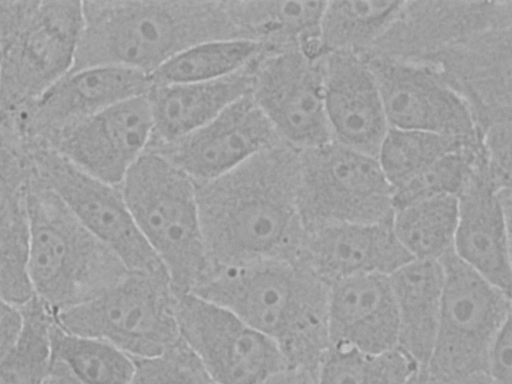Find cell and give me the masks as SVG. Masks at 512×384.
Here are the masks:
<instances>
[{
  "mask_svg": "<svg viewBox=\"0 0 512 384\" xmlns=\"http://www.w3.org/2000/svg\"><path fill=\"white\" fill-rule=\"evenodd\" d=\"M328 345L381 353L398 347L399 322L389 276L365 274L328 285Z\"/></svg>",
  "mask_w": 512,
  "mask_h": 384,
  "instance_id": "obj_19",
  "label": "cell"
},
{
  "mask_svg": "<svg viewBox=\"0 0 512 384\" xmlns=\"http://www.w3.org/2000/svg\"><path fill=\"white\" fill-rule=\"evenodd\" d=\"M45 384H84L77 380L67 368L52 358L51 366Z\"/></svg>",
  "mask_w": 512,
  "mask_h": 384,
  "instance_id": "obj_38",
  "label": "cell"
},
{
  "mask_svg": "<svg viewBox=\"0 0 512 384\" xmlns=\"http://www.w3.org/2000/svg\"><path fill=\"white\" fill-rule=\"evenodd\" d=\"M299 153L282 142L216 179L195 182L211 271L301 258L305 233L297 209Z\"/></svg>",
  "mask_w": 512,
  "mask_h": 384,
  "instance_id": "obj_1",
  "label": "cell"
},
{
  "mask_svg": "<svg viewBox=\"0 0 512 384\" xmlns=\"http://www.w3.org/2000/svg\"><path fill=\"white\" fill-rule=\"evenodd\" d=\"M27 215L31 283L35 297L52 313L95 296L128 273L34 176Z\"/></svg>",
  "mask_w": 512,
  "mask_h": 384,
  "instance_id": "obj_5",
  "label": "cell"
},
{
  "mask_svg": "<svg viewBox=\"0 0 512 384\" xmlns=\"http://www.w3.org/2000/svg\"><path fill=\"white\" fill-rule=\"evenodd\" d=\"M150 76L124 66L70 71L25 110L3 118L29 145H43L61 129L132 98L147 95Z\"/></svg>",
  "mask_w": 512,
  "mask_h": 384,
  "instance_id": "obj_14",
  "label": "cell"
},
{
  "mask_svg": "<svg viewBox=\"0 0 512 384\" xmlns=\"http://www.w3.org/2000/svg\"><path fill=\"white\" fill-rule=\"evenodd\" d=\"M393 188L376 157L329 141L299 153L297 209L304 233L392 220Z\"/></svg>",
  "mask_w": 512,
  "mask_h": 384,
  "instance_id": "obj_9",
  "label": "cell"
},
{
  "mask_svg": "<svg viewBox=\"0 0 512 384\" xmlns=\"http://www.w3.org/2000/svg\"><path fill=\"white\" fill-rule=\"evenodd\" d=\"M153 136V120L146 95L121 102L50 137L49 147L87 174L119 186Z\"/></svg>",
  "mask_w": 512,
  "mask_h": 384,
  "instance_id": "obj_15",
  "label": "cell"
},
{
  "mask_svg": "<svg viewBox=\"0 0 512 384\" xmlns=\"http://www.w3.org/2000/svg\"><path fill=\"white\" fill-rule=\"evenodd\" d=\"M242 38L260 41L266 52L299 48L321 37L320 23L326 1L226 2Z\"/></svg>",
  "mask_w": 512,
  "mask_h": 384,
  "instance_id": "obj_23",
  "label": "cell"
},
{
  "mask_svg": "<svg viewBox=\"0 0 512 384\" xmlns=\"http://www.w3.org/2000/svg\"><path fill=\"white\" fill-rule=\"evenodd\" d=\"M404 1H326L320 23L324 56L339 51L361 54L404 14Z\"/></svg>",
  "mask_w": 512,
  "mask_h": 384,
  "instance_id": "obj_24",
  "label": "cell"
},
{
  "mask_svg": "<svg viewBox=\"0 0 512 384\" xmlns=\"http://www.w3.org/2000/svg\"><path fill=\"white\" fill-rule=\"evenodd\" d=\"M301 260L327 285L365 274L389 276L413 260L390 222L341 223L305 234Z\"/></svg>",
  "mask_w": 512,
  "mask_h": 384,
  "instance_id": "obj_20",
  "label": "cell"
},
{
  "mask_svg": "<svg viewBox=\"0 0 512 384\" xmlns=\"http://www.w3.org/2000/svg\"><path fill=\"white\" fill-rule=\"evenodd\" d=\"M119 187L138 230L161 262L173 294L191 292L211 272L195 181L148 147Z\"/></svg>",
  "mask_w": 512,
  "mask_h": 384,
  "instance_id": "obj_4",
  "label": "cell"
},
{
  "mask_svg": "<svg viewBox=\"0 0 512 384\" xmlns=\"http://www.w3.org/2000/svg\"><path fill=\"white\" fill-rule=\"evenodd\" d=\"M22 327V308L0 302V362L17 342Z\"/></svg>",
  "mask_w": 512,
  "mask_h": 384,
  "instance_id": "obj_36",
  "label": "cell"
},
{
  "mask_svg": "<svg viewBox=\"0 0 512 384\" xmlns=\"http://www.w3.org/2000/svg\"><path fill=\"white\" fill-rule=\"evenodd\" d=\"M169 280L128 272L95 296L53 313L65 332L108 342L132 358L159 356L179 340Z\"/></svg>",
  "mask_w": 512,
  "mask_h": 384,
  "instance_id": "obj_8",
  "label": "cell"
},
{
  "mask_svg": "<svg viewBox=\"0 0 512 384\" xmlns=\"http://www.w3.org/2000/svg\"><path fill=\"white\" fill-rule=\"evenodd\" d=\"M134 362L130 384H215L181 340L159 356Z\"/></svg>",
  "mask_w": 512,
  "mask_h": 384,
  "instance_id": "obj_34",
  "label": "cell"
},
{
  "mask_svg": "<svg viewBox=\"0 0 512 384\" xmlns=\"http://www.w3.org/2000/svg\"><path fill=\"white\" fill-rule=\"evenodd\" d=\"M282 142L251 95H247L201 128L151 148L201 183L232 171Z\"/></svg>",
  "mask_w": 512,
  "mask_h": 384,
  "instance_id": "obj_16",
  "label": "cell"
},
{
  "mask_svg": "<svg viewBox=\"0 0 512 384\" xmlns=\"http://www.w3.org/2000/svg\"><path fill=\"white\" fill-rule=\"evenodd\" d=\"M485 160L482 142L444 155L394 191V210L428 198L458 197Z\"/></svg>",
  "mask_w": 512,
  "mask_h": 384,
  "instance_id": "obj_31",
  "label": "cell"
},
{
  "mask_svg": "<svg viewBox=\"0 0 512 384\" xmlns=\"http://www.w3.org/2000/svg\"><path fill=\"white\" fill-rule=\"evenodd\" d=\"M28 257V223L0 231V302L22 308L35 298Z\"/></svg>",
  "mask_w": 512,
  "mask_h": 384,
  "instance_id": "obj_33",
  "label": "cell"
},
{
  "mask_svg": "<svg viewBox=\"0 0 512 384\" xmlns=\"http://www.w3.org/2000/svg\"><path fill=\"white\" fill-rule=\"evenodd\" d=\"M457 220L458 197L439 196L395 209L391 225L412 259L440 261L453 251Z\"/></svg>",
  "mask_w": 512,
  "mask_h": 384,
  "instance_id": "obj_26",
  "label": "cell"
},
{
  "mask_svg": "<svg viewBox=\"0 0 512 384\" xmlns=\"http://www.w3.org/2000/svg\"><path fill=\"white\" fill-rule=\"evenodd\" d=\"M485 373L488 384H512L511 318L504 323L489 346Z\"/></svg>",
  "mask_w": 512,
  "mask_h": 384,
  "instance_id": "obj_35",
  "label": "cell"
},
{
  "mask_svg": "<svg viewBox=\"0 0 512 384\" xmlns=\"http://www.w3.org/2000/svg\"><path fill=\"white\" fill-rule=\"evenodd\" d=\"M264 52V44L249 38L213 39L194 44L150 75L152 85H171L219 79L238 72Z\"/></svg>",
  "mask_w": 512,
  "mask_h": 384,
  "instance_id": "obj_25",
  "label": "cell"
},
{
  "mask_svg": "<svg viewBox=\"0 0 512 384\" xmlns=\"http://www.w3.org/2000/svg\"><path fill=\"white\" fill-rule=\"evenodd\" d=\"M33 176L29 145L0 120V231L28 223L27 195Z\"/></svg>",
  "mask_w": 512,
  "mask_h": 384,
  "instance_id": "obj_32",
  "label": "cell"
},
{
  "mask_svg": "<svg viewBox=\"0 0 512 384\" xmlns=\"http://www.w3.org/2000/svg\"><path fill=\"white\" fill-rule=\"evenodd\" d=\"M420 370L403 350L367 353L351 347L328 345L316 369V384H409Z\"/></svg>",
  "mask_w": 512,
  "mask_h": 384,
  "instance_id": "obj_27",
  "label": "cell"
},
{
  "mask_svg": "<svg viewBox=\"0 0 512 384\" xmlns=\"http://www.w3.org/2000/svg\"><path fill=\"white\" fill-rule=\"evenodd\" d=\"M256 60L238 72L215 80L152 85L146 96L156 143H171L190 134L237 100L250 95Z\"/></svg>",
  "mask_w": 512,
  "mask_h": 384,
  "instance_id": "obj_21",
  "label": "cell"
},
{
  "mask_svg": "<svg viewBox=\"0 0 512 384\" xmlns=\"http://www.w3.org/2000/svg\"><path fill=\"white\" fill-rule=\"evenodd\" d=\"M30 153L34 177L64 203L128 272L168 279L138 230L119 186L87 174L49 147L30 145Z\"/></svg>",
  "mask_w": 512,
  "mask_h": 384,
  "instance_id": "obj_11",
  "label": "cell"
},
{
  "mask_svg": "<svg viewBox=\"0 0 512 384\" xmlns=\"http://www.w3.org/2000/svg\"><path fill=\"white\" fill-rule=\"evenodd\" d=\"M180 340L215 384H264L290 367L280 346L230 310L199 295H175Z\"/></svg>",
  "mask_w": 512,
  "mask_h": 384,
  "instance_id": "obj_10",
  "label": "cell"
},
{
  "mask_svg": "<svg viewBox=\"0 0 512 384\" xmlns=\"http://www.w3.org/2000/svg\"><path fill=\"white\" fill-rule=\"evenodd\" d=\"M82 3L84 27L72 70L118 65L150 76L170 58L194 44L242 38L226 2Z\"/></svg>",
  "mask_w": 512,
  "mask_h": 384,
  "instance_id": "obj_3",
  "label": "cell"
},
{
  "mask_svg": "<svg viewBox=\"0 0 512 384\" xmlns=\"http://www.w3.org/2000/svg\"><path fill=\"white\" fill-rule=\"evenodd\" d=\"M390 128L480 141L466 98L434 69L396 57L366 58Z\"/></svg>",
  "mask_w": 512,
  "mask_h": 384,
  "instance_id": "obj_13",
  "label": "cell"
},
{
  "mask_svg": "<svg viewBox=\"0 0 512 384\" xmlns=\"http://www.w3.org/2000/svg\"><path fill=\"white\" fill-rule=\"evenodd\" d=\"M409 384H436L430 376L427 374L424 368H420V370L416 373V375L411 379Z\"/></svg>",
  "mask_w": 512,
  "mask_h": 384,
  "instance_id": "obj_39",
  "label": "cell"
},
{
  "mask_svg": "<svg viewBox=\"0 0 512 384\" xmlns=\"http://www.w3.org/2000/svg\"><path fill=\"white\" fill-rule=\"evenodd\" d=\"M46 383V382H45Z\"/></svg>",
  "mask_w": 512,
  "mask_h": 384,
  "instance_id": "obj_40",
  "label": "cell"
},
{
  "mask_svg": "<svg viewBox=\"0 0 512 384\" xmlns=\"http://www.w3.org/2000/svg\"><path fill=\"white\" fill-rule=\"evenodd\" d=\"M191 292L274 340L290 366L315 372L328 347V285L302 260L266 259L212 270Z\"/></svg>",
  "mask_w": 512,
  "mask_h": 384,
  "instance_id": "obj_2",
  "label": "cell"
},
{
  "mask_svg": "<svg viewBox=\"0 0 512 384\" xmlns=\"http://www.w3.org/2000/svg\"><path fill=\"white\" fill-rule=\"evenodd\" d=\"M324 106L332 141L376 157L389 129L375 76L362 54L322 58Z\"/></svg>",
  "mask_w": 512,
  "mask_h": 384,
  "instance_id": "obj_18",
  "label": "cell"
},
{
  "mask_svg": "<svg viewBox=\"0 0 512 384\" xmlns=\"http://www.w3.org/2000/svg\"><path fill=\"white\" fill-rule=\"evenodd\" d=\"M82 1H0V117L25 110L73 68Z\"/></svg>",
  "mask_w": 512,
  "mask_h": 384,
  "instance_id": "obj_6",
  "label": "cell"
},
{
  "mask_svg": "<svg viewBox=\"0 0 512 384\" xmlns=\"http://www.w3.org/2000/svg\"><path fill=\"white\" fill-rule=\"evenodd\" d=\"M481 142L389 127L379 146L376 159L395 191L444 155Z\"/></svg>",
  "mask_w": 512,
  "mask_h": 384,
  "instance_id": "obj_29",
  "label": "cell"
},
{
  "mask_svg": "<svg viewBox=\"0 0 512 384\" xmlns=\"http://www.w3.org/2000/svg\"><path fill=\"white\" fill-rule=\"evenodd\" d=\"M321 60L292 49L263 52L255 62L250 95L279 138L299 151L332 141Z\"/></svg>",
  "mask_w": 512,
  "mask_h": 384,
  "instance_id": "obj_12",
  "label": "cell"
},
{
  "mask_svg": "<svg viewBox=\"0 0 512 384\" xmlns=\"http://www.w3.org/2000/svg\"><path fill=\"white\" fill-rule=\"evenodd\" d=\"M20 336L0 362V384H45L52 354L50 331L54 315L36 297L22 307Z\"/></svg>",
  "mask_w": 512,
  "mask_h": 384,
  "instance_id": "obj_30",
  "label": "cell"
},
{
  "mask_svg": "<svg viewBox=\"0 0 512 384\" xmlns=\"http://www.w3.org/2000/svg\"><path fill=\"white\" fill-rule=\"evenodd\" d=\"M264 384H316L315 373L304 367L290 366Z\"/></svg>",
  "mask_w": 512,
  "mask_h": 384,
  "instance_id": "obj_37",
  "label": "cell"
},
{
  "mask_svg": "<svg viewBox=\"0 0 512 384\" xmlns=\"http://www.w3.org/2000/svg\"><path fill=\"white\" fill-rule=\"evenodd\" d=\"M399 322L398 348L425 368L434 348L444 284L440 261L413 259L389 275Z\"/></svg>",
  "mask_w": 512,
  "mask_h": 384,
  "instance_id": "obj_22",
  "label": "cell"
},
{
  "mask_svg": "<svg viewBox=\"0 0 512 384\" xmlns=\"http://www.w3.org/2000/svg\"><path fill=\"white\" fill-rule=\"evenodd\" d=\"M444 284L436 340L424 368L436 384H488L490 344L511 318V295L450 252L440 260Z\"/></svg>",
  "mask_w": 512,
  "mask_h": 384,
  "instance_id": "obj_7",
  "label": "cell"
},
{
  "mask_svg": "<svg viewBox=\"0 0 512 384\" xmlns=\"http://www.w3.org/2000/svg\"><path fill=\"white\" fill-rule=\"evenodd\" d=\"M511 188L492 181L486 161L458 196L455 256L511 295Z\"/></svg>",
  "mask_w": 512,
  "mask_h": 384,
  "instance_id": "obj_17",
  "label": "cell"
},
{
  "mask_svg": "<svg viewBox=\"0 0 512 384\" xmlns=\"http://www.w3.org/2000/svg\"><path fill=\"white\" fill-rule=\"evenodd\" d=\"M52 358L84 384H130L134 358L103 340L69 334L55 320L50 331Z\"/></svg>",
  "mask_w": 512,
  "mask_h": 384,
  "instance_id": "obj_28",
  "label": "cell"
}]
</instances>
